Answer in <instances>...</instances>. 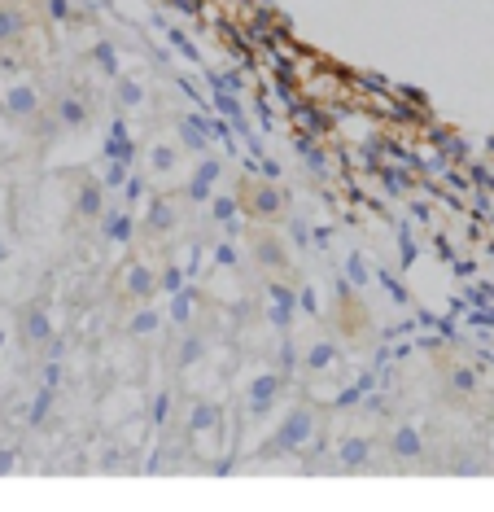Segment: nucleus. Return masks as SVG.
Listing matches in <instances>:
<instances>
[{"mask_svg":"<svg viewBox=\"0 0 494 512\" xmlns=\"http://www.w3.org/2000/svg\"><path fill=\"white\" fill-rule=\"evenodd\" d=\"M18 14H9V9H0V44H9V40H18Z\"/></svg>","mask_w":494,"mask_h":512,"instance_id":"obj_1","label":"nucleus"},{"mask_svg":"<svg viewBox=\"0 0 494 512\" xmlns=\"http://www.w3.org/2000/svg\"><path fill=\"white\" fill-rule=\"evenodd\" d=\"M341 460H346V464H363V460H368V447H363L359 438H350L346 447H341Z\"/></svg>","mask_w":494,"mask_h":512,"instance_id":"obj_2","label":"nucleus"},{"mask_svg":"<svg viewBox=\"0 0 494 512\" xmlns=\"http://www.w3.org/2000/svg\"><path fill=\"white\" fill-rule=\"evenodd\" d=\"M394 447H398V456H416V451H420V438L411 434V429H403V434L394 438Z\"/></svg>","mask_w":494,"mask_h":512,"instance_id":"obj_3","label":"nucleus"},{"mask_svg":"<svg viewBox=\"0 0 494 512\" xmlns=\"http://www.w3.org/2000/svg\"><path fill=\"white\" fill-rule=\"evenodd\" d=\"M0 351H5V329H0Z\"/></svg>","mask_w":494,"mask_h":512,"instance_id":"obj_4","label":"nucleus"}]
</instances>
